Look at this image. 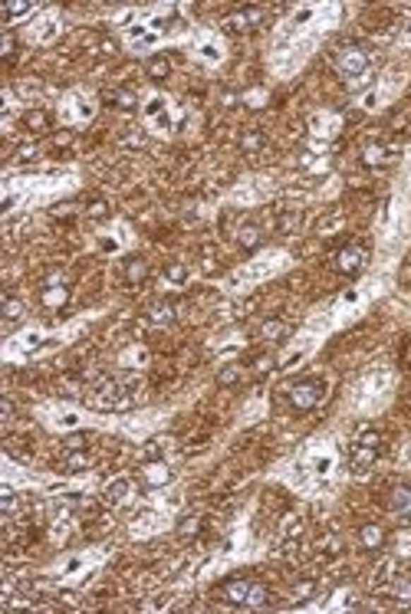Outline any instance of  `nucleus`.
Masks as SVG:
<instances>
[{
	"label": "nucleus",
	"mask_w": 411,
	"mask_h": 614,
	"mask_svg": "<svg viewBox=\"0 0 411 614\" xmlns=\"http://www.w3.org/2000/svg\"><path fill=\"white\" fill-rule=\"evenodd\" d=\"M135 395H138V385L129 378H105L93 387L89 401L96 407H109V411H125V407L135 404Z\"/></svg>",
	"instance_id": "nucleus-1"
},
{
	"label": "nucleus",
	"mask_w": 411,
	"mask_h": 614,
	"mask_svg": "<svg viewBox=\"0 0 411 614\" xmlns=\"http://www.w3.org/2000/svg\"><path fill=\"white\" fill-rule=\"evenodd\" d=\"M326 397V381L316 378V375H309V378H299L293 381V385L287 387V401L293 411H299V414H306V411H313V407L323 404Z\"/></svg>",
	"instance_id": "nucleus-2"
},
{
	"label": "nucleus",
	"mask_w": 411,
	"mask_h": 614,
	"mask_svg": "<svg viewBox=\"0 0 411 614\" xmlns=\"http://www.w3.org/2000/svg\"><path fill=\"white\" fill-rule=\"evenodd\" d=\"M335 66H339V73L345 76V83L349 85H359L369 79V66H372V59H369V53H365L362 47H355V43H345L342 49H339V59H335Z\"/></svg>",
	"instance_id": "nucleus-3"
},
{
	"label": "nucleus",
	"mask_w": 411,
	"mask_h": 614,
	"mask_svg": "<svg viewBox=\"0 0 411 614\" xmlns=\"http://www.w3.org/2000/svg\"><path fill=\"white\" fill-rule=\"evenodd\" d=\"M379 447H382L379 431H372V427H359V434H355L352 444H349V460H352L355 470L372 466V463L379 460Z\"/></svg>",
	"instance_id": "nucleus-4"
},
{
	"label": "nucleus",
	"mask_w": 411,
	"mask_h": 614,
	"mask_svg": "<svg viewBox=\"0 0 411 614\" xmlns=\"http://www.w3.org/2000/svg\"><path fill=\"white\" fill-rule=\"evenodd\" d=\"M220 27H224V33H230V37H247V33L263 27V10L260 7H237L220 20Z\"/></svg>",
	"instance_id": "nucleus-5"
},
{
	"label": "nucleus",
	"mask_w": 411,
	"mask_h": 614,
	"mask_svg": "<svg viewBox=\"0 0 411 614\" xmlns=\"http://www.w3.org/2000/svg\"><path fill=\"white\" fill-rule=\"evenodd\" d=\"M369 263V250L362 243H345L335 250V270L342 276H359Z\"/></svg>",
	"instance_id": "nucleus-6"
},
{
	"label": "nucleus",
	"mask_w": 411,
	"mask_h": 614,
	"mask_svg": "<svg viewBox=\"0 0 411 614\" xmlns=\"http://www.w3.org/2000/svg\"><path fill=\"white\" fill-rule=\"evenodd\" d=\"M250 588H254V578L247 575H234L227 578V582H220L218 585V595L224 605H234V608H247L250 601Z\"/></svg>",
	"instance_id": "nucleus-7"
},
{
	"label": "nucleus",
	"mask_w": 411,
	"mask_h": 614,
	"mask_svg": "<svg viewBox=\"0 0 411 614\" xmlns=\"http://www.w3.org/2000/svg\"><path fill=\"white\" fill-rule=\"evenodd\" d=\"M69 296H73V289H69L66 279H63V276H49L47 283H43V289H40V306L49 312L66 309Z\"/></svg>",
	"instance_id": "nucleus-8"
},
{
	"label": "nucleus",
	"mask_w": 411,
	"mask_h": 614,
	"mask_svg": "<svg viewBox=\"0 0 411 614\" xmlns=\"http://www.w3.org/2000/svg\"><path fill=\"white\" fill-rule=\"evenodd\" d=\"M388 510L395 516H411V483H398L388 490Z\"/></svg>",
	"instance_id": "nucleus-9"
},
{
	"label": "nucleus",
	"mask_w": 411,
	"mask_h": 614,
	"mask_svg": "<svg viewBox=\"0 0 411 614\" xmlns=\"http://www.w3.org/2000/svg\"><path fill=\"white\" fill-rule=\"evenodd\" d=\"M148 319H152L155 325H172V322L178 319V303H174V299H155V303L148 306Z\"/></svg>",
	"instance_id": "nucleus-10"
},
{
	"label": "nucleus",
	"mask_w": 411,
	"mask_h": 614,
	"mask_svg": "<svg viewBox=\"0 0 411 614\" xmlns=\"http://www.w3.org/2000/svg\"><path fill=\"white\" fill-rule=\"evenodd\" d=\"M122 273H125V283L129 286H142L145 279H148V260H145V256H129L122 266Z\"/></svg>",
	"instance_id": "nucleus-11"
},
{
	"label": "nucleus",
	"mask_w": 411,
	"mask_h": 614,
	"mask_svg": "<svg viewBox=\"0 0 411 614\" xmlns=\"http://www.w3.org/2000/svg\"><path fill=\"white\" fill-rule=\"evenodd\" d=\"M359 546H362L365 552H379V548L385 546V529L379 522H365L362 529H359Z\"/></svg>",
	"instance_id": "nucleus-12"
},
{
	"label": "nucleus",
	"mask_w": 411,
	"mask_h": 614,
	"mask_svg": "<svg viewBox=\"0 0 411 614\" xmlns=\"http://www.w3.org/2000/svg\"><path fill=\"white\" fill-rule=\"evenodd\" d=\"M142 476L148 486H165V483H172V466L165 460H152L142 466Z\"/></svg>",
	"instance_id": "nucleus-13"
},
{
	"label": "nucleus",
	"mask_w": 411,
	"mask_h": 614,
	"mask_svg": "<svg viewBox=\"0 0 411 614\" xmlns=\"http://www.w3.org/2000/svg\"><path fill=\"white\" fill-rule=\"evenodd\" d=\"M49 125H53V119H49V112H43V109H30V112H23V128H27L30 135H47Z\"/></svg>",
	"instance_id": "nucleus-14"
},
{
	"label": "nucleus",
	"mask_w": 411,
	"mask_h": 614,
	"mask_svg": "<svg viewBox=\"0 0 411 614\" xmlns=\"http://www.w3.org/2000/svg\"><path fill=\"white\" fill-rule=\"evenodd\" d=\"M260 243H263V230H260L257 224H240V227H237V246H240V250L254 253Z\"/></svg>",
	"instance_id": "nucleus-15"
},
{
	"label": "nucleus",
	"mask_w": 411,
	"mask_h": 614,
	"mask_svg": "<svg viewBox=\"0 0 411 614\" xmlns=\"http://www.w3.org/2000/svg\"><path fill=\"white\" fill-rule=\"evenodd\" d=\"M105 105H112L119 112H132L135 105H138V99H135L132 89H109L105 92Z\"/></svg>",
	"instance_id": "nucleus-16"
},
{
	"label": "nucleus",
	"mask_w": 411,
	"mask_h": 614,
	"mask_svg": "<svg viewBox=\"0 0 411 614\" xmlns=\"http://www.w3.org/2000/svg\"><path fill=\"white\" fill-rule=\"evenodd\" d=\"M204 529V519L198 516V512H184V516H178V526H174V532L181 538H198Z\"/></svg>",
	"instance_id": "nucleus-17"
},
{
	"label": "nucleus",
	"mask_w": 411,
	"mask_h": 614,
	"mask_svg": "<svg viewBox=\"0 0 411 614\" xmlns=\"http://www.w3.org/2000/svg\"><path fill=\"white\" fill-rule=\"evenodd\" d=\"M267 148V135L260 132V128H247V132L240 135V152L244 155H260Z\"/></svg>",
	"instance_id": "nucleus-18"
},
{
	"label": "nucleus",
	"mask_w": 411,
	"mask_h": 614,
	"mask_svg": "<svg viewBox=\"0 0 411 614\" xmlns=\"http://www.w3.org/2000/svg\"><path fill=\"white\" fill-rule=\"evenodd\" d=\"M0 315L7 322H20L27 315V303H23L20 296H4V299H0Z\"/></svg>",
	"instance_id": "nucleus-19"
},
{
	"label": "nucleus",
	"mask_w": 411,
	"mask_h": 614,
	"mask_svg": "<svg viewBox=\"0 0 411 614\" xmlns=\"http://www.w3.org/2000/svg\"><path fill=\"white\" fill-rule=\"evenodd\" d=\"M63 473H86L89 470V454L86 450H66L63 463H59Z\"/></svg>",
	"instance_id": "nucleus-20"
},
{
	"label": "nucleus",
	"mask_w": 411,
	"mask_h": 614,
	"mask_svg": "<svg viewBox=\"0 0 411 614\" xmlns=\"http://www.w3.org/2000/svg\"><path fill=\"white\" fill-rule=\"evenodd\" d=\"M362 161L369 168H385V164H392V152H388L385 145H369L362 152Z\"/></svg>",
	"instance_id": "nucleus-21"
},
{
	"label": "nucleus",
	"mask_w": 411,
	"mask_h": 614,
	"mask_svg": "<svg viewBox=\"0 0 411 614\" xmlns=\"http://www.w3.org/2000/svg\"><path fill=\"white\" fill-rule=\"evenodd\" d=\"M287 335V322L283 319H263L260 322V339L263 342H280Z\"/></svg>",
	"instance_id": "nucleus-22"
},
{
	"label": "nucleus",
	"mask_w": 411,
	"mask_h": 614,
	"mask_svg": "<svg viewBox=\"0 0 411 614\" xmlns=\"http://www.w3.org/2000/svg\"><path fill=\"white\" fill-rule=\"evenodd\" d=\"M145 73H148V79H168V73H172V63H168V56H148L145 59Z\"/></svg>",
	"instance_id": "nucleus-23"
},
{
	"label": "nucleus",
	"mask_w": 411,
	"mask_h": 614,
	"mask_svg": "<svg viewBox=\"0 0 411 614\" xmlns=\"http://www.w3.org/2000/svg\"><path fill=\"white\" fill-rule=\"evenodd\" d=\"M129 490H132V480H129V476H119V480H112L109 486H105V500L122 502L125 496H129Z\"/></svg>",
	"instance_id": "nucleus-24"
},
{
	"label": "nucleus",
	"mask_w": 411,
	"mask_h": 614,
	"mask_svg": "<svg viewBox=\"0 0 411 614\" xmlns=\"http://www.w3.org/2000/svg\"><path fill=\"white\" fill-rule=\"evenodd\" d=\"M267 605H270V588L263 585V582H254L247 608H250V611H260V608H267Z\"/></svg>",
	"instance_id": "nucleus-25"
},
{
	"label": "nucleus",
	"mask_w": 411,
	"mask_h": 614,
	"mask_svg": "<svg viewBox=\"0 0 411 614\" xmlns=\"http://www.w3.org/2000/svg\"><path fill=\"white\" fill-rule=\"evenodd\" d=\"M240 378H244V365H237V361H230V365H224V368L218 371V385H220V387L237 385Z\"/></svg>",
	"instance_id": "nucleus-26"
},
{
	"label": "nucleus",
	"mask_w": 411,
	"mask_h": 614,
	"mask_svg": "<svg viewBox=\"0 0 411 614\" xmlns=\"http://www.w3.org/2000/svg\"><path fill=\"white\" fill-rule=\"evenodd\" d=\"M13 56H17V33H13V30H4V33H0V59H4V63H13Z\"/></svg>",
	"instance_id": "nucleus-27"
},
{
	"label": "nucleus",
	"mask_w": 411,
	"mask_h": 614,
	"mask_svg": "<svg viewBox=\"0 0 411 614\" xmlns=\"http://www.w3.org/2000/svg\"><path fill=\"white\" fill-rule=\"evenodd\" d=\"M165 279L174 286H184L188 283V266L181 263V260H172V263H165Z\"/></svg>",
	"instance_id": "nucleus-28"
},
{
	"label": "nucleus",
	"mask_w": 411,
	"mask_h": 614,
	"mask_svg": "<svg viewBox=\"0 0 411 614\" xmlns=\"http://www.w3.org/2000/svg\"><path fill=\"white\" fill-rule=\"evenodd\" d=\"M313 595H316V578H299L297 585H293V601H297V605L309 601Z\"/></svg>",
	"instance_id": "nucleus-29"
},
{
	"label": "nucleus",
	"mask_w": 411,
	"mask_h": 614,
	"mask_svg": "<svg viewBox=\"0 0 411 614\" xmlns=\"http://www.w3.org/2000/svg\"><path fill=\"white\" fill-rule=\"evenodd\" d=\"M392 595H395V601H398V605L411 608V575H402L398 582H395Z\"/></svg>",
	"instance_id": "nucleus-30"
},
{
	"label": "nucleus",
	"mask_w": 411,
	"mask_h": 614,
	"mask_svg": "<svg viewBox=\"0 0 411 614\" xmlns=\"http://www.w3.org/2000/svg\"><path fill=\"white\" fill-rule=\"evenodd\" d=\"M30 10H33L30 0H7V4H4V17L13 20V17H20V13H30Z\"/></svg>",
	"instance_id": "nucleus-31"
},
{
	"label": "nucleus",
	"mask_w": 411,
	"mask_h": 614,
	"mask_svg": "<svg viewBox=\"0 0 411 614\" xmlns=\"http://www.w3.org/2000/svg\"><path fill=\"white\" fill-rule=\"evenodd\" d=\"M142 460H145V463L165 460V447H162V440H148V444H145V450H142Z\"/></svg>",
	"instance_id": "nucleus-32"
},
{
	"label": "nucleus",
	"mask_w": 411,
	"mask_h": 614,
	"mask_svg": "<svg viewBox=\"0 0 411 614\" xmlns=\"http://www.w3.org/2000/svg\"><path fill=\"white\" fill-rule=\"evenodd\" d=\"M109 214H112V207H109L105 200H93V204L86 207V217H93V220H105Z\"/></svg>",
	"instance_id": "nucleus-33"
},
{
	"label": "nucleus",
	"mask_w": 411,
	"mask_h": 614,
	"mask_svg": "<svg viewBox=\"0 0 411 614\" xmlns=\"http://www.w3.org/2000/svg\"><path fill=\"white\" fill-rule=\"evenodd\" d=\"M73 138H76V135L69 132V128H59V132H53V148H63V152H66L69 145H73Z\"/></svg>",
	"instance_id": "nucleus-34"
},
{
	"label": "nucleus",
	"mask_w": 411,
	"mask_h": 614,
	"mask_svg": "<svg viewBox=\"0 0 411 614\" xmlns=\"http://www.w3.org/2000/svg\"><path fill=\"white\" fill-rule=\"evenodd\" d=\"M86 440H89V434H69V437H63V447L66 450H86Z\"/></svg>",
	"instance_id": "nucleus-35"
},
{
	"label": "nucleus",
	"mask_w": 411,
	"mask_h": 614,
	"mask_svg": "<svg viewBox=\"0 0 411 614\" xmlns=\"http://www.w3.org/2000/svg\"><path fill=\"white\" fill-rule=\"evenodd\" d=\"M267 371H273V355H263V359H257V375H267Z\"/></svg>",
	"instance_id": "nucleus-36"
},
{
	"label": "nucleus",
	"mask_w": 411,
	"mask_h": 614,
	"mask_svg": "<svg viewBox=\"0 0 411 614\" xmlns=\"http://www.w3.org/2000/svg\"><path fill=\"white\" fill-rule=\"evenodd\" d=\"M247 105H250V109H260V105H267V92H263V95H260V92H250V95H247Z\"/></svg>",
	"instance_id": "nucleus-37"
},
{
	"label": "nucleus",
	"mask_w": 411,
	"mask_h": 614,
	"mask_svg": "<svg viewBox=\"0 0 411 614\" xmlns=\"http://www.w3.org/2000/svg\"><path fill=\"white\" fill-rule=\"evenodd\" d=\"M10 414H13V401H10V397H4V401H0V417L7 421Z\"/></svg>",
	"instance_id": "nucleus-38"
},
{
	"label": "nucleus",
	"mask_w": 411,
	"mask_h": 614,
	"mask_svg": "<svg viewBox=\"0 0 411 614\" xmlns=\"http://www.w3.org/2000/svg\"><path fill=\"white\" fill-rule=\"evenodd\" d=\"M220 102L230 109V105H237V99H234V92H224V99H220Z\"/></svg>",
	"instance_id": "nucleus-39"
},
{
	"label": "nucleus",
	"mask_w": 411,
	"mask_h": 614,
	"mask_svg": "<svg viewBox=\"0 0 411 614\" xmlns=\"http://www.w3.org/2000/svg\"><path fill=\"white\" fill-rule=\"evenodd\" d=\"M408 519H411V516H408Z\"/></svg>",
	"instance_id": "nucleus-40"
}]
</instances>
